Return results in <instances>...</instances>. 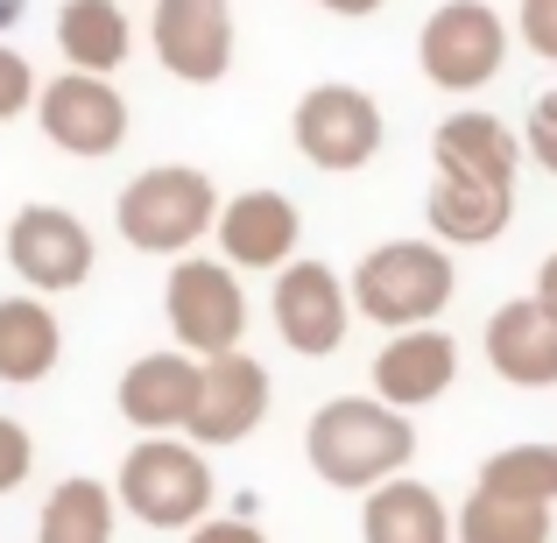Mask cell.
I'll return each instance as SVG.
<instances>
[{"label":"cell","mask_w":557,"mask_h":543,"mask_svg":"<svg viewBox=\"0 0 557 543\" xmlns=\"http://www.w3.org/2000/svg\"><path fill=\"white\" fill-rule=\"evenodd\" d=\"M304 459L325 488L339 494H374L381 480L409 473L417 459V423L409 409L381 403V395H332L304 423Z\"/></svg>","instance_id":"cell-1"},{"label":"cell","mask_w":557,"mask_h":543,"mask_svg":"<svg viewBox=\"0 0 557 543\" xmlns=\"http://www.w3.org/2000/svg\"><path fill=\"white\" fill-rule=\"evenodd\" d=\"M354 311L381 332L437 325L445 304L459 297V261L445 240H381L354 261Z\"/></svg>","instance_id":"cell-2"},{"label":"cell","mask_w":557,"mask_h":543,"mask_svg":"<svg viewBox=\"0 0 557 543\" xmlns=\"http://www.w3.org/2000/svg\"><path fill=\"white\" fill-rule=\"evenodd\" d=\"M219 205L226 198H219V184L205 177L198 163H156L113 198V226H121V240L135 247V255L184 261L190 247L219 226Z\"/></svg>","instance_id":"cell-3"},{"label":"cell","mask_w":557,"mask_h":543,"mask_svg":"<svg viewBox=\"0 0 557 543\" xmlns=\"http://www.w3.org/2000/svg\"><path fill=\"white\" fill-rule=\"evenodd\" d=\"M113 502L135 522H149V530H198V522L212 516V466H205V445H190V437H141L121 459Z\"/></svg>","instance_id":"cell-4"},{"label":"cell","mask_w":557,"mask_h":543,"mask_svg":"<svg viewBox=\"0 0 557 543\" xmlns=\"http://www.w3.org/2000/svg\"><path fill=\"white\" fill-rule=\"evenodd\" d=\"M508 64V22L487 0H445L417 28V71L437 92H480Z\"/></svg>","instance_id":"cell-5"},{"label":"cell","mask_w":557,"mask_h":543,"mask_svg":"<svg viewBox=\"0 0 557 543\" xmlns=\"http://www.w3.org/2000/svg\"><path fill=\"white\" fill-rule=\"evenodd\" d=\"M289 135H297V149H304V163H311V170L354 177V170H368L374 156H381L388 121H381L374 92H360V85H311V92L297 99Z\"/></svg>","instance_id":"cell-6"},{"label":"cell","mask_w":557,"mask_h":543,"mask_svg":"<svg viewBox=\"0 0 557 543\" xmlns=\"http://www.w3.org/2000/svg\"><path fill=\"white\" fill-rule=\"evenodd\" d=\"M163 318L190 360H219L247 340V297H240L226 261H170Z\"/></svg>","instance_id":"cell-7"},{"label":"cell","mask_w":557,"mask_h":543,"mask_svg":"<svg viewBox=\"0 0 557 543\" xmlns=\"http://www.w3.org/2000/svg\"><path fill=\"white\" fill-rule=\"evenodd\" d=\"M92 226L64 205H22L8 219V269L22 275L36 297H64V289H85L92 283Z\"/></svg>","instance_id":"cell-8"},{"label":"cell","mask_w":557,"mask_h":543,"mask_svg":"<svg viewBox=\"0 0 557 543\" xmlns=\"http://www.w3.org/2000/svg\"><path fill=\"white\" fill-rule=\"evenodd\" d=\"M36 127H42L50 149L92 163V156H113L127 141V99L99 71H57L36 92Z\"/></svg>","instance_id":"cell-9"},{"label":"cell","mask_w":557,"mask_h":543,"mask_svg":"<svg viewBox=\"0 0 557 543\" xmlns=\"http://www.w3.org/2000/svg\"><path fill=\"white\" fill-rule=\"evenodd\" d=\"M269 311H275V340L304 360H325L346 346V325H354V289L339 283L332 261H289L275 269V289H269Z\"/></svg>","instance_id":"cell-10"},{"label":"cell","mask_w":557,"mask_h":543,"mask_svg":"<svg viewBox=\"0 0 557 543\" xmlns=\"http://www.w3.org/2000/svg\"><path fill=\"white\" fill-rule=\"evenodd\" d=\"M156 64L184 85H219L233 71V0H156Z\"/></svg>","instance_id":"cell-11"},{"label":"cell","mask_w":557,"mask_h":543,"mask_svg":"<svg viewBox=\"0 0 557 543\" xmlns=\"http://www.w3.org/2000/svg\"><path fill=\"white\" fill-rule=\"evenodd\" d=\"M212 240H219V261H226V269H261V275H275V269H289V261H297L304 212L283 198V190H269V184L233 190V198L219 205Z\"/></svg>","instance_id":"cell-12"},{"label":"cell","mask_w":557,"mask_h":543,"mask_svg":"<svg viewBox=\"0 0 557 543\" xmlns=\"http://www.w3.org/2000/svg\"><path fill=\"white\" fill-rule=\"evenodd\" d=\"M198 388H205V360H190L184 346H163V354H141L121 374V423H135L141 437H170L190 431L198 417Z\"/></svg>","instance_id":"cell-13"},{"label":"cell","mask_w":557,"mask_h":543,"mask_svg":"<svg viewBox=\"0 0 557 543\" xmlns=\"http://www.w3.org/2000/svg\"><path fill=\"white\" fill-rule=\"evenodd\" d=\"M374 395L395 409H431L451 395L459 381V340L445 325H409V332H388V346L374 354Z\"/></svg>","instance_id":"cell-14"},{"label":"cell","mask_w":557,"mask_h":543,"mask_svg":"<svg viewBox=\"0 0 557 543\" xmlns=\"http://www.w3.org/2000/svg\"><path fill=\"white\" fill-rule=\"evenodd\" d=\"M269 417V367L247 346L205 360V388H198V417H190V445H240L261 431Z\"/></svg>","instance_id":"cell-15"},{"label":"cell","mask_w":557,"mask_h":543,"mask_svg":"<svg viewBox=\"0 0 557 543\" xmlns=\"http://www.w3.org/2000/svg\"><path fill=\"white\" fill-rule=\"evenodd\" d=\"M431 163L437 177H459V184H516L522 170V141L502 113H480V107H459L437 121L431 135Z\"/></svg>","instance_id":"cell-16"},{"label":"cell","mask_w":557,"mask_h":543,"mask_svg":"<svg viewBox=\"0 0 557 543\" xmlns=\"http://www.w3.org/2000/svg\"><path fill=\"white\" fill-rule=\"evenodd\" d=\"M487 367L508 388H557V318L536 297H508L487 318Z\"/></svg>","instance_id":"cell-17"},{"label":"cell","mask_w":557,"mask_h":543,"mask_svg":"<svg viewBox=\"0 0 557 543\" xmlns=\"http://www.w3.org/2000/svg\"><path fill=\"white\" fill-rule=\"evenodd\" d=\"M423 219H431V240H445L451 255H459V247H487V240H502L508 219H516V184H459V177H431Z\"/></svg>","instance_id":"cell-18"},{"label":"cell","mask_w":557,"mask_h":543,"mask_svg":"<svg viewBox=\"0 0 557 543\" xmlns=\"http://www.w3.org/2000/svg\"><path fill=\"white\" fill-rule=\"evenodd\" d=\"M360 543H459V530H451L445 494L395 473L360 502Z\"/></svg>","instance_id":"cell-19"},{"label":"cell","mask_w":557,"mask_h":543,"mask_svg":"<svg viewBox=\"0 0 557 543\" xmlns=\"http://www.w3.org/2000/svg\"><path fill=\"white\" fill-rule=\"evenodd\" d=\"M57 50H64V71H113L135 57V22H127L121 0H64L57 8Z\"/></svg>","instance_id":"cell-20"},{"label":"cell","mask_w":557,"mask_h":543,"mask_svg":"<svg viewBox=\"0 0 557 543\" xmlns=\"http://www.w3.org/2000/svg\"><path fill=\"white\" fill-rule=\"evenodd\" d=\"M64 360V325H57L50 297L22 289V297H0V381L28 388V381L57 374Z\"/></svg>","instance_id":"cell-21"},{"label":"cell","mask_w":557,"mask_h":543,"mask_svg":"<svg viewBox=\"0 0 557 543\" xmlns=\"http://www.w3.org/2000/svg\"><path fill=\"white\" fill-rule=\"evenodd\" d=\"M113 508L121 502H113L107 480H92V473L57 480L36 516V543H113Z\"/></svg>","instance_id":"cell-22"},{"label":"cell","mask_w":557,"mask_h":543,"mask_svg":"<svg viewBox=\"0 0 557 543\" xmlns=\"http://www.w3.org/2000/svg\"><path fill=\"white\" fill-rule=\"evenodd\" d=\"M451 530H459V543H550V508L473 488L459 502V516H451Z\"/></svg>","instance_id":"cell-23"},{"label":"cell","mask_w":557,"mask_h":543,"mask_svg":"<svg viewBox=\"0 0 557 543\" xmlns=\"http://www.w3.org/2000/svg\"><path fill=\"white\" fill-rule=\"evenodd\" d=\"M473 488H494V494H516V502L557 508V445L530 437V445L494 452V459H480V480H473Z\"/></svg>","instance_id":"cell-24"},{"label":"cell","mask_w":557,"mask_h":543,"mask_svg":"<svg viewBox=\"0 0 557 543\" xmlns=\"http://www.w3.org/2000/svg\"><path fill=\"white\" fill-rule=\"evenodd\" d=\"M36 92H42L36 64H28L14 42H0V121H22V113H36Z\"/></svg>","instance_id":"cell-25"},{"label":"cell","mask_w":557,"mask_h":543,"mask_svg":"<svg viewBox=\"0 0 557 543\" xmlns=\"http://www.w3.org/2000/svg\"><path fill=\"white\" fill-rule=\"evenodd\" d=\"M522 156H530L536 170H550V177H557V85L530 107V121H522Z\"/></svg>","instance_id":"cell-26"},{"label":"cell","mask_w":557,"mask_h":543,"mask_svg":"<svg viewBox=\"0 0 557 543\" xmlns=\"http://www.w3.org/2000/svg\"><path fill=\"white\" fill-rule=\"evenodd\" d=\"M28 473H36V437H28V423L0 417V494H14Z\"/></svg>","instance_id":"cell-27"},{"label":"cell","mask_w":557,"mask_h":543,"mask_svg":"<svg viewBox=\"0 0 557 543\" xmlns=\"http://www.w3.org/2000/svg\"><path fill=\"white\" fill-rule=\"evenodd\" d=\"M516 36L530 42V57L557 64V0H516Z\"/></svg>","instance_id":"cell-28"},{"label":"cell","mask_w":557,"mask_h":543,"mask_svg":"<svg viewBox=\"0 0 557 543\" xmlns=\"http://www.w3.org/2000/svg\"><path fill=\"white\" fill-rule=\"evenodd\" d=\"M184 543H269L255 530V522H240V516H205L198 530H184Z\"/></svg>","instance_id":"cell-29"},{"label":"cell","mask_w":557,"mask_h":543,"mask_svg":"<svg viewBox=\"0 0 557 543\" xmlns=\"http://www.w3.org/2000/svg\"><path fill=\"white\" fill-rule=\"evenodd\" d=\"M530 297H536V304H544V311L557 318V247L544 255V269H536V289H530Z\"/></svg>","instance_id":"cell-30"},{"label":"cell","mask_w":557,"mask_h":543,"mask_svg":"<svg viewBox=\"0 0 557 543\" xmlns=\"http://www.w3.org/2000/svg\"><path fill=\"white\" fill-rule=\"evenodd\" d=\"M325 14H339V22H368V14H381L388 0H318Z\"/></svg>","instance_id":"cell-31"}]
</instances>
